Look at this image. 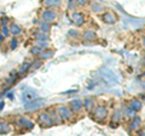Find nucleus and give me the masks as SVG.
I'll return each mask as SVG.
<instances>
[{"label":"nucleus","mask_w":145,"mask_h":136,"mask_svg":"<svg viewBox=\"0 0 145 136\" xmlns=\"http://www.w3.org/2000/svg\"><path fill=\"white\" fill-rule=\"evenodd\" d=\"M17 44H18V42H17V39L15 38V39H12L11 40V49L13 50V49H16L17 48Z\"/></svg>","instance_id":"7"},{"label":"nucleus","mask_w":145,"mask_h":136,"mask_svg":"<svg viewBox=\"0 0 145 136\" xmlns=\"http://www.w3.org/2000/svg\"><path fill=\"white\" fill-rule=\"evenodd\" d=\"M1 23L3 24H6L7 23V18H1Z\"/></svg>","instance_id":"9"},{"label":"nucleus","mask_w":145,"mask_h":136,"mask_svg":"<svg viewBox=\"0 0 145 136\" xmlns=\"http://www.w3.org/2000/svg\"><path fill=\"white\" fill-rule=\"evenodd\" d=\"M61 3V0H45V5L48 6V7H52V6H58Z\"/></svg>","instance_id":"4"},{"label":"nucleus","mask_w":145,"mask_h":136,"mask_svg":"<svg viewBox=\"0 0 145 136\" xmlns=\"http://www.w3.org/2000/svg\"><path fill=\"white\" fill-rule=\"evenodd\" d=\"M21 32H22V29H21L17 24H15V23L11 24V27H10V33H11V34H13V35L16 37V35L21 34Z\"/></svg>","instance_id":"3"},{"label":"nucleus","mask_w":145,"mask_h":136,"mask_svg":"<svg viewBox=\"0 0 145 136\" xmlns=\"http://www.w3.org/2000/svg\"><path fill=\"white\" fill-rule=\"evenodd\" d=\"M10 131V126H8L7 123L5 121H1L0 120V134H6Z\"/></svg>","instance_id":"2"},{"label":"nucleus","mask_w":145,"mask_h":136,"mask_svg":"<svg viewBox=\"0 0 145 136\" xmlns=\"http://www.w3.org/2000/svg\"><path fill=\"white\" fill-rule=\"evenodd\" d=\"M4 40H5V35H4L3 33H0V44H1Z\"/></svg>","instance_id":"8"},{"label":"nucleus","mask_w":145,"mask_h":136,"mask_svg":"<svg viewBox=\"0 0 145 136\" xmlns=\"http://www.w3.org/2000/svg\"><path fill=\"white\" fill-rule=\"evenodd\" d=\"M3 106H4V102H0V111L3 110Z\"/></svg>","instance_id":"10"},{"label":"nucleus","mask_w":145,"mask_h":136,"mask_svg":"<svg viewBox=\"0 0 145 136\" xmlns=\"http://www.w3.org/2000/svg\"><path fill=\"white\" fill-rule=\"evenodd\" d=\"M1 33L5 35V38L8 37V34H10V29L6 27V24H3V27H1Z\"/></svg>","instance_id":"6"},{"label":"nucleus","mask_w":145,"mask_h":136,"mask_svg":"<svg viewBox=\"0 0 145 136\" xmlns=\"http://www.w3.org/2000/svg\"><path fill=\"white\" fill-rule=\"evenodd\" d=\"M35 97V92H25L23 94V100L24 101H30Z\"/></svg>","instance_id":"5"},{"label":"nucleus","mask_w":145,"mask_h":136,"mask_svg":"<svg viewBox=\"0 0 145 136\" xmlns=\"http://www.w3.org/2000/svg\"><path fill=\"white\" fill-rule=\"evenodd\" d=\"M54 17H56L54 12L50 11V10H45V11L42 12V18H44V20H54Z\"/></svg>","instance_id":"1"}]
</instances>
